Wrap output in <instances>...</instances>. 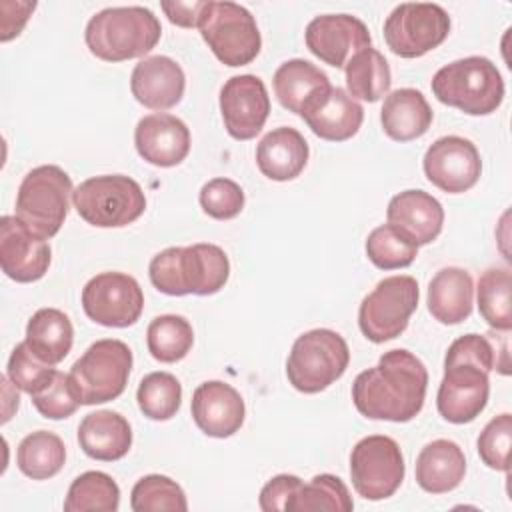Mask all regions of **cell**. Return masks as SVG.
Returning <instances> with one entry per match:
<instances>
[{
    "instance_id": "484cf974",
    "label": "cell",
    "mask_w": 512,
    "mask_h": 512,
    "mask_svg": "<svg viewBox=\"0 0 512 512\" xmlns=\"http://www.w3.org/2000/svg\"><path fill=\"white\" fill-rule=\"evenodd\" d=\"M416 482L424 492L446 494L460 486L466 474V458L454 440L428 442L416 458Z\"/></svg>"
},
{
    "instance_id": "4dcf8cb0",
    "label": "cell",
    "mask_w": 512,
    "mask_h": 512,
    "mask_svg": "<svg viewBox=\"0 0 512 512\" xmlns=\"http://www.w3.org/2000/svg\"><path fill=\"white\" fill-rule=\"evenodd\" d=\"M348 94L356 100L376 102L380 100L392 84V72L388 60L374 48H364L356 52L344 66Z\"/></svg>"
},
{
    "instance_id": "8d00e7d4",
    "label": "cell",
    "mask_w": 512,
    "mask_h": 512,
    "mask_svg": "<svg viewBox=\"0 0 512 512\" xmlns=\"http://www.w3.org/2000/svg\"><path fill=\"white\" fill-rule=\"evenodd\" d=\"M140 412L150 420H170L182 404V384L170 372L146 374L136 390Z\"/></svg>"
},
{
    "instance_id": "f6af8a7d",
    "label": "cell",
    "mask_w": 512,
    "mask_h": 512,
    "mask_svg": "<svg viewBox=\"0 0 512 512\" xmlns=\"http://www.w3.org/2000/svg\"><path fill=\"white\" fill-rule=\"evenodd\" d=\"M36 2H2V34L0 40L8 42L18 36L34 12Z\"/></svg>"
},
{
    "instance_id": "52a82bcc",
    "label": "cell",
    "mask_w": 512,
    "mask_h": 512,
    "mask_svg": "<svg viewBox=\"0 0 512 512\" xmlns=\"http://www.w3.org/2000/svg\"><path fill=\"white\" fill-rule=\"evenodd\" d=\"M72 194L74 188L68 172L56 164L36 166L18 186L14 216L48 240L62 228Z\"/></svg>"
},
{
    "instance_id": "bcb514c9",
    "label": "cell",
    "mask_w": 512,
    "mask_h": 512,
    "mask_svg": "<svg viewBox=\"0 0 512 512\" xmlns=\"http://www.w3.org/2000/svg\"><path fill=\"white\" fill-rule=\"evenodd\" d=\"M204 6H206V0H200V2H178V0L160 2V8L168 16V20L176 26H182V28H198Z\"/></svg>"
},
{
    "instance_id": "d590c367",
    "label": "cell",
    "mask_w": 512,
    "mask_h": 512,
    "mask_svg": "<svg viewBox=\"0 0 512 512\" xmlns=\"http://www.w3.org/2000/svg\"><path fill=\"white\" fill-rule=\"evenodd\" d=\"M352 508V496L338 476L316 474L308 484H302L300 490L292 496V500L286 506V512H350Z\"/></svg>"
},
{
    "instance_id": "836d02e7",
    "label": "cell",
    "mask_w": 512,
    "mask_h": 512,
    "mask_svg": "<svg viewBox=\"0 0 512 512\" xmlns=\"http://www.w3.org/2000/svg\"><path fill=\"white\" fill-rule=\"evenodd\" d=\"M512 274L508 268H488L478 278L476 298L480 316L500 332L512 328Z\"/></svg>"
},
{
    "instance_id": "f35d334b",
    "label": "cell",
    "mask_w": 512,
    "mask_h": 512,
    "mask_svg": "<svg viewBox=\"0 0 512 512\" xmlns=\"http://www.w3.org/2000/svg\"><path fill=\"white\" fill-rule=\"evenodd\" d=\"M368 260L382 270L406 268L418 256V246L390 224L374 228L366 238Z\"/></svg>"
},
{
    "instance_id": "e575fe53",
    "label": "cell",
    "mask_w": 512,
    "mask_h": 512,
    "mask_svg": "<svg viewBox=\"0 0 512 512\" xmlns=\"http://www.w3.org/2000/svg\"><path fill=\"white\" fill-rule=\"evenodd\" d=\"M146 344L154 360L172 364L190 352L194 344V330L184 316L162 314L148 324Z\"/></svg>"
},
{
    "instance_id": "d6986e66",
    "label": "cell",
    "mask_w": 512,
    "mask_h": 512,
    "mask_svg": "<svg viewBox=\"0 0 512 512\" xmlns=\"http://www.w3.org/2000/svg\"><path fill=\"white\" fill-rule=\"evenodd\" d=\"M134 144L142 160L152 166H178L190 152V130L174 114L156 112L138 120Z\"/></svg>"
},
{
    "instance_id": "b9f144b4",
    "label": "cell",
    "mask_w": 512,
    "mask_h": 512,
    "mask_svg": "<svg viewBox=\"0 0 512 512\" xmlns=\"http://www.w3.org/2000/svg\"><path fill=\"white\" fill-rule=\"evenodd\" d=\"M512 444V416L508 412L492 418L480 432L476 448L480 460L492 468L508 472V454Z\"/></svg>"
},
{
    "instance_id": "5b68a950",
    "label": "cell",
    "mask_w": 512,
    "mask_h": 512,
    "mask_svg": "<svg viewBox=\"0 0 512 512\" xmlns=\"http://www.w3.org/2000/svg\"><path fill=\"white\" fill-rule=\"evenodd\" d=\"M430 86L438 102L468 116L492 114L504 100V80L496 64L484 56H466L442 66Z\"/></svg>"
},
{
    "instance_id": "ee69618b",
    "label": "cell",
    "mask_w": 512,
    "mask_h": 512,
    "mask_svg": "<svg viewBox=\"0 0 512 512\" xmlns=\"http://www.w3.org/2000/svg\"><path fill=\"white\" fill-rule=\"evenodd\" d=\"M304 482L294 476V474H278L274 478H270L262 490H260V498H258V506L264 512H272V510H286L288 502L292 500V496L300 490Z\"/></svg>"
},
{
    "instance_id": "f546056e",
    "label": "cell",
    "mask_w": 512,
    "mask_h": 512,
    "mask_svg": "<svg viewBox=\"0 0 512 512\" xmlns=\"http://www.w3.org/2000/svg\"><path fill=\"white\" fill-rule=\"evenodd\" d=\"M28 348L46 364L62 362L74 342V328L70 318L58 308L36 310L26 324Z\"/></svg>"
},
{
    "instance_id": "cb8c5ba5",
    "label": "cell",
    "mask_w": 512,
    "mask_h": 512,
    "mask_svg": "<svg viewBox=\"0 0 512 512\" xmlns=\"http://www.w3.org/2000/svg\"><path fill=\"white\" fill-rule=\"evenodd\" d=\"M308 142L290 126L270 130L256 146L258 170L276 182L294 180L308 164Z\"/></svg>"
},
{
    "instance_id": "44dd1931",
    "label": "cell",
    "mask_w": 512,
    "mask_h": 512,
    "mask_svg": "<svg viewBox=\"0 0 512 512\" xmlns=\"http://www.w3.org/2000/svg\"><path fill=\"white\" fill-rule=\"evenodd\" d=\"M186 88L182 66L168 56H148L140 60L130 76L132 96L150 110H168L176 106Z\"/></svg>"
},
{
    "instance_id": "f1b7e54d",
    "label": "cell",
    "mask_w": 512,
    "mask_h": 512,
    "mask_svg": "<svg viewBox=\"0 0 512 512\" xmlns=\"http://www.w3.org/2000/svg\"><path fill=\"white\" fill-rule=\"evenodd\" d=\"M272 84L278 102L298 116L306 104L330 88L328 76L318 66L302 58L282 62L274 72Z\"/></svg>"
},
{
    "instance_id": "d6a6232c",
    "label": "cell",
    "mask_w": 512,
    "mask_h": 512,
    "mask_svg": "<svg viewBox=\"0 0 512 512\" xmlns=\"http://www.w3.org/2000/svg\"><path fill=\"white\" fill-rule=\"evenodd\" d=\"M120 506V488L100 470H88L74 478L68 488L64 510L66 512H116Z\"/></svg>"
},
{
    "instance_id": "7402d4cb",
    "label": "cell",
    "mask_w": 512,
    "mask_h": 512,
    "mask_svg": "<svg viewBox=\"0 0 512 512\" xmlns=\"http://www.w3.org/2000/svg\"><path fill=\"white\" fill-rule=\"evenodd\" d=\"M300 116L318 138L344 142L360 130L364 110L344 88L330 86L306 104Z\"/></svg>"
},
{
    "instance_id": "6da1fadb",
    "label": "cell",
    "mask_w": 512,
    "mask_h": 512,
    "mask_svg": "<svg viewBox=\"0 0 512 512\" xmlns=\"http://www.w3.org/2000/svg\"><path fill=\"white\" fill-rule=\"evenodd\" d=\"M510 374L508 344L500 350L484 334H464L456 338L444 356V376L438 386L436 408L452 424H468L488 404V372Z\"/></svg>"
},
{
    "instance_id": "30bf717a",
    "label": "cell",
    "mask_w": 512,
    "mask_h": 512,
    "mask_svg": "<svg viewBox=\"0 0 512 512\" xmlns=\"http://www.w3.org/2000/svg\"><path fill=\"white\" fill-rule=\"evenodd\" d=\"M132 350L116 338H102L72 364L70 376L82 396V404H104L116 400L128 384Z\"/></svg>"
},
{
    "instance_id": "7c38bea8",
    "label": "cell",
    "mask_w": 512,
    "mask_h": 512,
    "mask_svg": "<svg viewBox=\"0 0 512 512\" xmlns=\"http://www.w3.org/2000/svg\"><path fill=\"white\" fill-rule=\"evenodd\" d=\"M450 34L448 12L432 2L398 4L384 20V40L400 58H420Z\"/></svg>"
},
{
    "instance_id": "9a60e30c",
    "label": "cell",
    "mask_w": 512,
    "mask_h": 512,
    "mask_svg": "<svg viewBox=\"0 0 512 512\" xmlns=\"http://www.w3.org/2000/svg\"><path fill=\"white\" fill-rule=\"evenodd\" d=\"M422 168L436 188L448 194H460L470 190L480 174L482 160L478 148L462 136H442L432 142L422 158Z\"/></svg>"
},
{
    "instance_id": "277c9868",
    "label": "cell",
    "mask_w": 512,
    "mask_h": 512,
    "mask_svg": "<svg viewBox=\"0 0 512 512\" xmlns=\"http://www.w3.org/2000/svg\"><path fill=\"white\" fill-rule=\"evenodd\" d=\"M162 26L144 6H116L96 12L84 32L88 50L106 62H124L148 54L160 40Z\"/></svg>"
},
{
    "instance_id": "83f0119b",
    "label": "cell",
    "mask_w": 512,
    "mask_h": 512,
    "mask_svg": "<svg viewBox=\"0 0 512 512\" xmlns=\"http://www.w3.org/2000/svg\"><path fill=\"white\" fill-rule=\"evenodd\" d=\"M474 282L468 270L442 268L428 284V312L440 324H460L472 314Z\"/></svg>"
},
{
    "instance_id": "9c48e42d",
    "label": "cell",
    "mask_w": 512,
    "mask_h": 512,
    "mask_svg": "<svg viewBox=\"0 0 512 512\" xmlns=\"http://www.w3.org/2000/svg\"><path fill=\"white\" fill-rule=\"evenodd\" d=\"M198 30L214 56L232 68L250 64L262 46L254 16L236 2L206 0Z\"/></svg>"
},
{
    "instance_id": "603a6c76",
    "label": "cell",
    "mask_w": 512,
    "mask_h": 512,
    "mask_svg": "<svg viewBox=\"0 0 512 512\" xmlns=\"http://www.w3.org/2000/svg\"><path fill=\"white\" fill-rule=\"evenodd\" d=\"M388 224L400 230L416 246L438 238L444 224L442 204L424 190H404L392 196L386 210Z\"/></svg>"
},
{
    "instance_id": "1f68e13d",
    "label": "cell",
    "mask_w": 512,
    "mask_h": 512,
    "mask_svg": "<svg viewBox=\"0 0 512 512\" xmlns=\"http://www.w3.org/2000/svg\"><path fill=\"white\" fill-rule=\"evenodd\" d=\"M66 462V446L62 438L48 430H36L22 438L16 450L18 470L32 480L56 476Z\"/></svg>"
},
{
    "instance_id": "3957f363",
    "label": "cell",
    "mask_w": 512,
    "mask_h": 512,
    "mask_svg": "<svg viewBox=\"0 0 512 512\" xmlns=\"http://www.w3.org/2000/svg\"><path fill=\"white\" fill-rule=\"evenodd\" d=\"M148 276L168 296H210L228 282L230 260L216 244L170 246L150 260Z\"/></svg>"
},
{
    "instance_id": "d4e9b609",
    "label": "cell",
    "mask_w": 512,
    "mask_h": 512,
    "mask_svg": "<svg viewBox=\"0 0 512 512\" xmlns=\"http://www.w3.org/2000/svg\"><path fill=\"white\" fill-rule=\"evenodd\" d=\"M78 444L94 460H120L132 446L130 422L114 410L90 412L78 426Z\"/></svg>"
},
{
    "instance_id": "4316f807",
    "label": "cell",
    "mask_w": 512,
    "mask_h": 512,
    "mask_svg": "<svg viewBox=\"0 0 512 512\" xmlns=\"http://www.w3.org/2000/svg\"><path fill=\"white\" fill-rule=\"evenodd\" d=\"M434 112L416 88H398L384 98L380 110L382 130L396 142H410L424 136L432 124Z\"/></svg>"
},
{
    "instance_id": "8992f818",
    "label": "cell",
    "mask_w": 512,
    "mask_h": 512,
    "mask_svg": "<svg viewBox=\"0 0 512 512\" xmlns=\"http://www.w3.org/2000/svg\"><path fill=\"white\" fill-rule=\"evenodd\" d=\"M350 362L346 340L328 328L300 334L286 360L288 382L304 394H318L342 378Z\"/></svg>"
},
{
    "instance_id": "2e32d148",
    "label": "cell",
    "mask_w": 512,
    "mask_h": 512,
    "mask_svg": "<svg viewBox=\"0 0 512 512\" xmlns=\"http://www.w3.org/2000/svg\"><path fill=\"white\" fill-rule=\"evenodd\" d=\"M220 112L226 132L234 140H252L270 114V96L254 74L232 76L220 90Z\"/></svg>"
},
{
    "instance_id": "ffe728a7",
    "label": "cell",
    "mask_w": 512,
    "mask_h": 512,
    "mask_svg": "<svg viewBox=\"0 0 512 512\" xmlns=\"http://www.w3.org/2000/svg\"><path fill=\"white\" fill-rule=\"evenodd\" d=\"M190 410L196 426L212 438H228L236 434L246 416L240 392L222 380L202 382L192 394Z\"/></svg>"
},
{
    "instance_id": "8fae6325",
    "label": "cell",
    "mask_w": 512,
    "mask_h": 512,
    "mask_svg": "<svg viewBox=\"0 0 512 512\" xmlns=\"http://www.w3.org/2000/svg\"><path fill=\"white\" fill-rule=\"evenodd\" d=\"M418 298V282L408 274L380 280L360 302L358 326L362 334L374 344L398 338L406 330L412 312L418 308Z\"/></svg>"
},
{
    "instance_id": "7a4b0ae2",
    "label": "cell",
    "mask_w": 512,
    "mask_h": 512,
    "mask_svg": "<svg viewBox=\"0 0 512 512\" xmlns=\"http://www.w3.org/2000/svg\"><path fill=\"white\" fill-rule=\"evenodd\" d=\"M426 388L428 370L422 360L404 348H394L354 378L352 402L370 420L410 422L424 406Z\"/></svg>"
},
{
    "instance_id": "74e56055",
    "label": "cell",
    "mask_w": 512,
    "mask_h": 512,
    "mask_svg": "<svg viewBox=\"0 0 512 512\" xmlns=\"http://www.w3.org/2000/svg\"><path fill=\"white\" fill-rule=\"evenodd\" d=\"M130 508L134 512H186V494L172 478L162 474L142 476L130 492Z\"/></svg>"
},
{
    "instance_id": "ac0fdd59",
    "label": "cell",
    "mask_w": 512,
    "mask_h": 512,
    "mask_svg": "<svg viewBox=\"0 0 512 512\" xmlns=\"http://www.w3.org/2000/svg\"><path fill=\"white\" fill-rule=\"evenodd\" d=\"M304 40L308 50L322 62L344 68L360 50L370 48L368 26L352 14H322L308 22Z\"/></svg>"
},
{
    "instance_id": "e0dca14e",
    "label": "cell",
    "mask_w": 512,
    "mask_h": 512,
    "mask_svg": "<svg viewBox=\"0 0 512 512\" xmlns=\"http://www.w3.org/2000/svg\"><path fill=\"white\" fill-rule=\"evenodd\" d=\"M52 252L46 238L16 216L0 218V266L14 282H36L50 268Z\"/></svg>"
},
{
    "instance_id": "7bdbcfd3",
    "label": "cell",
    "mask_w": 512,
    "mask_h": 512,
    "mask_svg": "<svg viewBox=\"0 0 512 512\" xmlns=\"http://www.w3.org/2000/svg\"><path fill=\"white\" fill-rule=\"evenodd\" d=\"M198 200L210 218L230 220L244 208V190L230 178H212L200 188Z\"/></svg>"
},
{
    "instance_id": "4fadbf2b",
    "label": "cell",
    "mask_w": 512,
    "mask_h": 512,
    "mask_svg": "<svg viewBox=\"0 0 512 512\" xmlns=\"http://www.w3.org/2000/svg\"><path fill=\"white\" fill-rule=\"evenodd\" d=\"M404 472L402 450L390 436H366L350 452L352 486L366 500L390 498L400 488Z\"/></svg>"
},
{
    "instance_id": "5bb4252c",
    "label": "cell",
    "mask_w": 512,
    "mask_h": 512,
    "mask_svg": "<svg viewBox=\"0 0 512 512\" xmlns=\"http://www.w3.org/2000/svg\"><path fill=\"white\" fill-rule=\"evenodd\" d=\"M86 316L106 328H128L138 322L144 294L134 276L124 272H100L82 288Z\"/></svg>"
},
{
    "instance_id": "ba28073f",
    "label": "cell",
    "mask_w": 512,
    "mask_h": 512,
    "mask_svg": "<svg viewBox=\"0 0 512 512\" xmlns=\"http://www.w3.org/2000/svg\"><path fill=\"white\" fill-rule=\"evenodd\" d=\"M78 216L96 228H122L138 220L146 210L144 190L124 174L92 176L80 182L72 194Z\"/></svg>"
},
{
    "instance_id": "ab89813d",
    "label": "cell",
    "mask_w": 512,
    "mask_h": 512,
    "mask_svg": "<svg viewBox=\"0 0 512 512\" xmlns=\"http://www.w3.org/2000/svg\"><path fill=\"white\" fill-rule=\"evenodd\" d=\"M36 410L50 420H64L72 416L82 406V396L70 376L56 370V374L46 382L36 394L30 396Z\"/></svg>"
},
{
    "instance_id": "60d3db41",
    "label": "cell",
    "mask_w": 512,
    "mask_h": 512,
    "mask_svg": "<svg viewBox=\"0 0 512 512\" xmlns=\"http://www.w3.org/2000/svg\"><path fill=\"white\" fill-rule=\"evenodd\" d=\"M56 374V370L42 362L30 348L26 342L16 344V348L12 350L10 358H8V366H6V376L10 378V382L20 388L26 394H36L46 382H50V378Z\"/></svg>"
}]
</instances>
